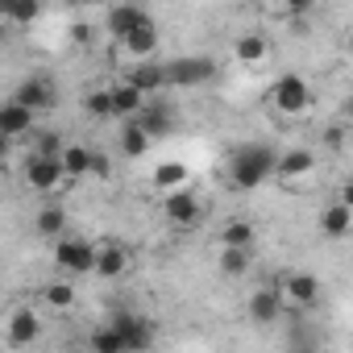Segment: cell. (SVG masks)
<instances>
[{
  "label": "cell",
  "mask_w": 353,
  "mask_h": 353,
  "mask_svg": "<svg viewBox=\"0 0 353 353\" xmlns=\"http://www.w3.org/2000/svg\"><path fill=\"white\" fill-rule=\"evenodd\" d=\"M274 174V150L270 145H237L233 154H229V183H233V192H254V188H262L266 179Z\"/></svg>",
  "instance_id": "6da1fadb"
},
{
  "label": "cell",
  "mask_w": 353,
  "mask_h": 353,
  "mask_svg": "<svg viewBox=\"0 0 353 353\" xmlns=\"http://www.w3.org/2000/svg\"><path fill=\"white\" fill-rule=\"evenodd\" d=\"M270 108H274L279 117H287V121L303 117V112L312 108V88H307V79H303V75H283V79H274V88H270Z\"/></svg>",
  "instance_id": "7a4b0ae2"
},
{
  "label": "cell",
  "mask_w": 353,
  "mask_h": 353,
  "mask_svg": "<svg viewBox=\"0 0 353 353\" xmlns=\"http://www.w3.org/2000/svg\"><path fill=\"white\" fill-rule=\"evenodd\" d=\"M162 67H166V88H204L216 79V63L208 54H188V59H174Z\"/></svg>",
  "instance_id": "3957f363"
},
{
  "label": "cell",
  "mask_w": 353,
  "mask_h": 353,
  "mask_svg": "<svg viewBox=\"0 0 353 353\" xmlns=\"http://www.w3.org/2000/svg\"><path fill=\"white\" fill-rule=\"evenodd\" d=\"M162 216H166L174 229H196V225L204 221V204H200V196L183 183V188H170V192L162 196Z\"/></svg>",
  "instance_id": "277c9868"
},
{
  "label": "cell",
  "mask_w": 353,
  "mask_h": 353,
  "mask_svg": "<svg viewBox=\"0 0 353 353\" xmlns=\"http://www.w3.org/2000/svg\"><path fill=\"white\" fill-rule=\"evenodd\" d=\"M26 183L34 188V192H67V170H63V162L59 158H50V154H34L30 150V158H26Z\"/></svg>",
  "instance_id": "5b68a950"
},
{
  "label": "cell",
  "mask_w": 353,
  "mask_h": 353,
  "mask_svg": "<svg viewBox=\"0 0 353 353\" xmlns=\"http://www.w3.org/2000/svg\"><path fill=\"white\" fill-rule=\"evenodd\" d=\"M312 174H316V154L312 150L295 145L287 154H274V174H270V179H279L283 188H295V183L312 179Z\"/></svg>",
  "instance_id": "8992f818"
},
{
  "label": "cell",
  "mask_w": 353,
  "mask_h": 353,
  "mask_svg": "<svg viewBox=\"0 0 353 353\" xmlns=\"http://www.w3.org/2000/svg\"><path fill=\"white\" fill-rule=\"evenodd\" d=\"M92 262H96V245L83 241V237H59L54 241V266L67 270V274H92Z\"/></svg>",
  "instance_id": "52a82bcc"
},
{
  "label": "cell",
  "mask_w": 353,
  "mask_h": 353,
  "mask_svg": "<svg viewBox=\"0 0 353 353\" xmlns=\"http://www.w3.org/2000/svg\"><path fill=\"white\" fill-rule=\"evenodd\" d=\"M279 295H283V303H287V307H299V312H307V307H316V303H320L324 287H320V279H316V274H307V270H295V274H287V279L279 283Z\"/></svg>",
  "instance_id": "ba28073f"
},
{
  "label": "cell",
  "mask_w": 353,
  "mask_h": 353,
  "mask_svg": "<svg viewBox=\"0 0 353 353\" xmlns=\"http://www.w3.org/2000/svg\"><path fill=\"white\" fill-rule=\"evenodd\" d=\"M13 100L26 104L30 112H46V108L59 104V88H54L50 75H30V79H21V83L13 88Z\"/></svg>",
  "instance_id": "9c48e42d"
},
{
  "label": "cell",
  "mask_w": 353,
  "mask_h": 353,
  "mask_svg": "<svg viewBox=\"0 0 353 353\" xmlns=\"http://www.w3.org/2000/svg\"><path fill=\"white\" fill-rule=\"evenodd\" d=\"M108 324L121 332V341H125V349H150L154 345V324L145 320V316H137V312H129V307H121V312H112L108 316Z\"/></svg>",
  "instance_id": "30bf717a"
},
{
  "label": "cell",
  "mask_w": 353,
  "mask_h": 353,
  "mask_svg": "<svg viewBox=\"0 0 353 353\" xmlns=\"http://www.w3.org/2000/svg\"><path fill=\"white\" fill-rule=\"evenodd\" d=\"M283 312H287V303H283V295H279V287H258L254 295H250V303H245V316L254 320V324H274V320H283Z\"/></svg>",
  "instance_id": "8fae6325"
},
{
  "label": "cell",
  "mask_w": 353,
  "mask_h": 353,
  "mask_svg": "<svg viewBox=\"0 0 353 353\" xmlns=\"http://www.w3.org/2000/svg\"><path fill=\"white\" fill-rule=\"evenodd\" d=\"M121 42V50L125 54H133V59H154L158 54V46H162V30L154 26V17L150 21H141L137 30H129L125 38H117Z\"/></svg>",
  "instance_id": "7c38bea8"
},
{
  "label": "cell",
  "mask_w": 353,
  "mask_h": 353,
  "mask_svg": "<svg viewBox=\"0 0 353 353\" xmlns=\"http://www.w3.org/2000/svg\"><path fill=\"white\" fill-rule=\"evenodd\" d=\"M349 229H353V204L341 196V200H332V204L320 212V233L332 237V241H341V237H349Z\"/></svg>",
  "instance_id": "4fadbf2b"
},
{
  "label": "cell",
  "mask_w": 353,
  "mask_h": 353,
  "mask_svg": "<svg viewBox=\"0 0 353 353\" xmlns=\"http://www.w3.org/2000/svg\"><path fill=\"white\" fill-rule=\"evenodd\" d=\"M38 336H42V320H38V312H34V307H17V312L9 316L5 341H9V345H34Z\"/></svg>",
  "instance_id": "5bb4252c"
},
{
  "label": "cell",
  "mask_w": 353,
  "mask_h": 353,
  "mask_svg": "<svg viewBox=\"0 0 353 353\" xmlns=\"http://www.w3.org/2000/svg\"><path fill=\"white\" fill-rule=\"evenodd\" d=\"M34 117H38V112H30L26 104H17V100L9 96L5 104H0V133L17 141V137H26V133L34 129Z\"/></svg>",
  "instance_id": "9a60e30c"
},
{
  "label": "cell",
  "mask_w": 353,
  "mask_h": 353,
  "mask_svg": "<svg viewBox=\"0 0 353 353\" xmlns=\"http://www.w3.org/2000/svg\"><path fill=\"white\" fill-rule=\"evenodd\" d=\"M129 270V250L125 245H96V262H92V274L100 279H121Z\"/></svg>",
  "instance_id": "2e32d148"
},
{
  "label": "cell",
  "mask_w": 353,
  "mask_h": 353,
  "mask_svg": "<svg viewBox=\"0 0 353 353\" xmlns=\"http://www.w3.org/2000/svg\"><path fill=\"white\" fill-rule=\"evenodd\" d=\"M141 21H150V13H145L141 5H129V0H125V5H112V9H108V34H112V38H125V34L137 30Z\"/></svg>",
  "instance_id": "e0dca14e"
},
{
  "label": "cell",
  "mask_w": 353,
  "mask_h": 353,
  "mask_svg": "<svg viewBox=\"0 0 353 353\" xmlns=\"http://www.w3.org/2000/svg\"><path fill=\"white\" fill-rule=\"evenodd\" d=\"M129 83L137 88V92H158V88H166V67L158 63V59H137V67L129 71Z\"/></svg>",
  "instance_id": "ac0fdd59"
},
{
  "label": "cell",
  "mask_w": 353,
  "mask_h": 353,
  "mask_svg": "<svg viewBox=\"0 0 353 353\" xmlns=\"http://www.w3.org/2000/svg\"><path fill=\"white\" fill-rule=\"evenodd\" d=\"M108 100H112V117L129 121V117H137V112H141V104H145V92H137V88L125 79V83L108 88Z\"/></svg>",
  "instance_id": "d6986e66"
},
{
  "label": "cell",
  "mask_w": 353,
  "mask_h": 353,
  "mask_svg": "<svg viewBox=\"0 0 353 353\" xmlns=\"http://www.w3.org/2000/svg\"><path fill=\"white\" fill-rule=\"evenodd\" d=\"M254 241H258V225L245 221V216H229L221 225V233H216V245H245V250H254Z\"/></svg>",
  "instance_id": "ffe728a7"
},
{
  "label": "cell",
  "mask_w": 353,
  "mask_h": 353,
  "mask_svg": "<svg viewBox=\"0 0 353 353\" xmlns=\"http://www.w3.org/2000/svg\"><path fill=\"white\" fill-rule=\"evenodd\" d=\"M129 121H137L145 133H150V141H158V137H166L170 133V108H162V104H141V112L137 117H129Z\"/></svg>",
  "instance_id": "44dd1931"
},
{
  "label": "cell",
  "mask_w": 353,
  "mask_h": 353,
  "mask_svg": "<svg viewBox=\"0 0 353 353\" xmlns=\"http://www.w3.org/2000/svg\"><path fill=\"white\" fill-rule=\"evenodd\" d=\"M150 145H154V141H150V133H145L137 121H121V137H117V150H121L125 158H141Z\"/></svg>",
  "instance_id": "7402d4cb"
},
{
  "label": "cell",
  "mask_w": 353,
  "mask_h": 353,
  "mask_svg": "<svg viewBox=\"0 0 353 353\" xmlns=\"http://www.w3.org/2000/svg\"><path fill=\"white\" fill-rule=\"evenodd\" d=\"M59 162H63V170H67L71 183L83 179V174H92V150L88 145H63L59 150Z\"/></svg>",
  "instance_id": "603a6c76"
},
{
  "label": "cell",
  "mask_w": 353,
  "mask_h": 353,
  "mask_svg": "<svg viewBox=\"0 0 353 353\" xmlns=\"http://www.w3.org/2000/svg\"><path fill=\"white\" fill-rule=\"evenodd\" d=\"M233 54H237V63L254 67V63H266V54H270V42H266L262 34H241V38L233 42Z\"/></svg>",
  "instance_id": "cb8c5ba5"
},
{
  "label": "cell",
  "mask_w": 353,
  "mask_h": 353,
  "mask_svg": "<svg viewBox=\"0 0 353 353\" xmlns=\"http://www.w3.org/2000/svg\"><path fill=\"white\" fill-rule=\"evenodd\" d=\"M250 262H254V250H245V245H221V274L225 279H241L250 270Z\"/></svg>",
  "instance_id": "d4e9b609"
},
{
  "label": "cell",
  "mask_w": 353,
  "mask_h": 353,
  "mask_svg": "<svg viewBox=\"0 0 353 353\" xmlns=\"http://www.w3.org/2000/svg\"><path fill=\"white\" fill-rule=\"evenodd\" d=\"M88 345H92L96 353H125V341H121V332H117L112 324L92 328V332H88Z\"/></svg>",
  "instance_id": "484cf974"
},
{
  "label": "cell",
  "mask_w": 353,
  "mask_h": 353,
  "mask_svg": "<svg viewBox=\"0 0 353 353\" xmlns=\"http://www.w3.org/2000/svg\"><path fill=\"white\" fill-rule=\"evenodd\" d=\"M42 303L54 307V312H71L75 307V287L71 283H50V287H42Z\"/></svg>",
  "instance_id": "4316f807"
},
{
  "label": "cell",
  "mask_w": 353,
  "mask_h": 353,
  "mask_svg": "<svg viewBox=\"0 0 353 353\" xmlns=\"http://www.w3.org/2000/svg\"><path fill=\"white\" fill-rule=\"evenodd\" d=\"M183 183H188V166H183V162H162V166L154 170V188H162V192L183 188Z\"/></svg>",
  "instance_id": "83f0119b"
},
{
  "label": "cell",
  "mask_w": 353,
  "mask_h": 353,
  "mask_svg": "<svg viewBox=\"0 0 353 353\" xmlns=\"http://www.w3.org/2000/svg\"><path fill=\"white\" fill-rule=\"evenodd\" d=\"M63 225H67V212H63L59 204H46V208L38 212V221H34V229H38L42 237H59Z\"/></svg>",
  "instance_id": "f1b7e54d"
},
{
  "label": "cell",
  "mask_w": 353,
  "mask_h": 353,
  "mask_svg": "<svg viewBox=\"0 0 353 353\" xmlns=\"http://www.w3.org/2000/svg\"><path fill=\"white\" fill-rule=\"evenodd\" d=\"M83 112L96 117V121H112V100H108V88H92L83 96Z\"/></svg>",
  "instance_id": "f546056e"
},
{
  "label": "cell",
  "mask_w": 353,
  "mask_h": 353,
  "mask_svg": "<svg viewBox=\"0 0 353 353\" xmlns=\"http://www.w3.org/2000/svg\"><path fill=\"white\" fill-rule=\"evenodd\" d=\"M59 150H63V137L59 133H38V141H34V154H50V158H59Z\"/></svg>",
  "instance_id": "4dcf8cb0"
},
{
  "label": "cell",
  "mask_w": 353,
  "mask_h": 353,
  "mask_svg": "<svg viewBox=\"0 0 353 353\" xmlns=\"http://www.w3.org/2000/svg\"><path fill=\"white\" fill-rule=\"evenodd\" d=\"M320 5V0H283V9H287V17H295V21H307V13Z\"/></svg>",
  "instance_id": "1f68e13d"
},
{
  "label": "cell",
  "mask_w": 353,
  "mask_h": 353,
  "mask_svg": "<svg viewBox=\"0 0 353 353\" xmlns=\"http://www.w3.org/2000/svg\"><path fill=\"white\" fill-rule=\"evenodd\" d=\"M13 154V137H5V133H0V162H5Z\"/></svg>",
  "instance_id": "d6a6232c"
},
{
  "label": "cell",
  "mask_w": 353,
  "mask_h": 353,
  "mask_svg": "<svg viewBox=\"0 0 353 353\" xmlns=\"http://www.w3.org/2000/svg\"><path fill=\"white\" fill-rule=\"evenodd\" d=\"M71 38H75V42H88L92 34H88V26H75V30H71Z\"/></svg>",
  "instance_id": "836d02e7"
},
{
  "label": "cell",
  "mask_w": 353,
  "mask_h": 353,
  "mask_svg": "<svg viewBox=\"0 0 353 353\" xmlns=\"http://www.w3.org/2000/svg\"><path fill=\"white\" fill-rule=\"evenodd\" d=\"M5 38H9V30H5V21H0V46H5Z\"/></svg>",
  "instance_id": "e575fe53"
}]
</instances>
